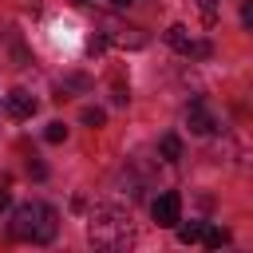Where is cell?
<instances>
[{"instance_id":"5","label":"cell","mask_w":253,"mask_h":253,"mask_svg":"<svg viewBox=\"0 0 253 253\" xmlns=\"http://www.w3.org/2000/svg\"><path fill=\"white\" fill-rule=\"evenodd\" d=\"M36 107H40V103H36V95H28L24 87H16V91H8V95H4V111H8L12 119H32V115H36Z\"/></svg>"},{"instance_id":"14","label":"cell","mask_w":253,"mask_h":253,"mask_svg":"<svg viewBox=\"0 0 253 253\" xmlns=\"http://www.w3.org/2000/svg\"><path fill=\"white\" fill-rule=\"evenodd\" d=\"M8 202H12V194H8V178L0 182V210H8Z\"/></svg>"},{"instance_id":"4","label":"cell","mask_w":253,"mask_h":253,"mask_svg":"<svg viewBox=\"0 0 253 253\" xmlns=\"http://www.w3.org/2000/svg\"><path fill=\"white\" fill-rule=\"evenodd\" d=\"M166 43H170L174 51H182V55H210V43L194 40L186 24H170V28H166Z\"/></svg>"},{"instance_id":"8","label":"cell","mask_w":253,"mask_h":253,"mask_svg":"<svg viewBox=\"0 0 253 253\" xmlns=\"http://www.w3.org/2000/svg\"><path fill=\"white\" fill-rule=\"evenodd\" d=\"M158 154H162L166 162H178V158H182V138H178V134H162Z\"/></svg>"},{"instance_id":"15","label":"cell","mask_w":253,"mask_h":253,"mask_svg":"<svg viewBox=\"0 0 253 253\" xmlns=\"http://www.w3.org/2000/svg\"><path fill=\"white\" fill-rule=\"evenodd\" d=\"M202 12H206V20H213V12H217V4H213V0H202Z\"/></svg>"},{"instance_id":"2","label":"cell","mask_w":253,"mask_h":253,"mask_svg":"<svg viewBox=\"0 0 253 253\" xmlns=\"http://www.w3.org/2000/svg\"><path fill=\"white\" fill-rule=\"evenodd\" d=\"M87 237L95 241V245H103V249H123V245H130V213H123V210H115V206H99L95 213H91V221H87Z\"/></svg>"},{"instance_id":"16","label":"cell","mask_w":253,"mask_h":253,"mask_svg":"<svg viewBox=\"0 0 253 253\" xmlns=\"http://www.w3.org/2000/svg\"><path fill=\"white\" fill-rule=\"evenodd\" d=\"M107 4H111V8H130L134 0H107Z\"/></svg>"},{"instance_id":"3","label":"cell","mask_w":253,"mask_h":253,"mask_svg":"<svg viewBox=\"0 0 253 253\" xmlns=\"http://www.w3.org/2000/svg\"><path fill=\"white\" fill-rule=\"evenodd\" d=\"M150 217L162 225V229H174L182 221V194L178 190H162L154 202H150Z\"/></svg>"},{"instance_id":"12","label":"cell","mask_w":253,"mask_h":253,"mask_svg":"<svg viewBox=\"0 0 253 253\" xmlns=\"http://www.w3.org/2000/svg\"><path fill=\"white\" fill-rule=\"evenodd\" d=\"M79 119H83L87 126H103V111H99V107H83V115H79Z\"/></svg>"},{"instance_id":"17","label":"cell","mask_w":253,"mask_h":253,"mask_svg":"<svg viewBox=\"0 0 253 253\" xmlns=\"http://www.w3.org/2000/svg\"><path fill=\"white\" fill-rule=\"evenodd\" d=\"M75 4H87V0H75Z\"/></svg>"},{"instance_id":"6","label":"cell","mask_w":253,"mask_h":253,"mask_svg":"<svg viewBox=\"0 0 253 253\" xmlns=\"http://www.w3.org/2000/svg\"><path fill=\"white\" fill-rule=\"evenodd\" d=\"M186 123H190V130H194V134H210V130L217 126V123H213V115L206 111V103H202V99H194V103L186 107Z\"/></svg>"},{"instance_id":"1","label":"cell","mask_w":253,"mask_h":253,"mask_svg":"<svg viewBox=\"0 0 253 253\" xmlns=\"http://www.w3.org/2000/svg\"><path fill=\"white\" fill-rule=\"evenodd\" d=\"M8 233H12L16 241L47 245V241L59 233V213H55L47 202H24V206H16V210H12Z\"/></svg>"},{"instance_id":"10","label":"cell","mask_w":253,"mask_h":253,"mask_svg":"<svg viewBox=\"0 0 253 253\" xmlns=\"http://www.w3.org/2000/svg\"><path fill=\"white\" fill-rule=\"evenodd\" d=\"M202 241H206V249H221L229 241V229H202Z\"/></svg>"},{"instance_id":"7","label":"cell","mask_w":253,"mask_h":253,"mask_svg":"<svg viewBox=\"0 0 253 253\" xmlns=\"http://www.w3.org/2000/svg\"><path fill=\"white\" fill-rule=\"evenodd\" d=\"M107 40L119 43V47H142V43H146L142 28H123V24H111V28H107Z\"/></svg>"},{"instance_id":"13","label":"cell","mask_w":253,"mask_h":253,"mask_svg":"<svg viewBox=\"0 0 253 253\" xmlns=\"http://www.w3.org/2000/svg\"><path fill=\"white\" fill-rule=\"evenodd\" d=\"M28 174H32V178H43L47 166H43V162H28Z\"/></svg>"},{"instance_id":"9","label":"cell","mask_w":253,"mask_h":253,"mask_svg":"<svg viewBox=\"0 0 253 253\" xmlns=\"http://www.w3.org/2000/svg\"><path fill=\"white\" fill-rule=\"evenodd\" d=\"M202 221H190V225H178V241L182 245H194V241H202Z\"/></svg>"},{"instance_id":"11","label":"cell","mask_w":253,"mask_h":253,"mask_svg":"<svg viewBox=\"0 0 253 253\" xmlns=\"http://www.w3.org/2000/svg\"><path fill=\"white\" fill-rule=\"evenodd\" d=\"M43 138H47V142H63V138H67V126H63V123H47Z\"/></svg>"}]
</instances>
